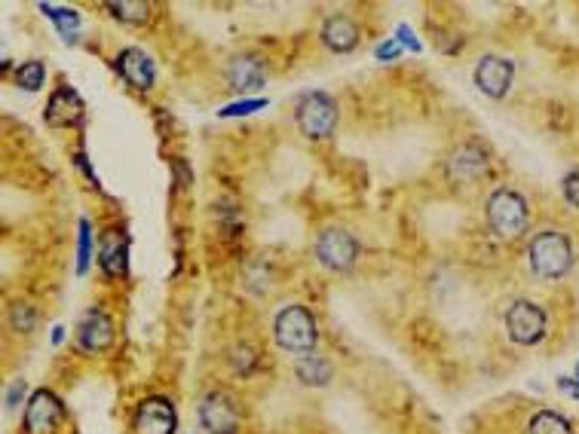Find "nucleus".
<instances>
[{
	"label": "nucleus",
	"mask_w": 579,
	"mask_h": 434,
	"mask_svg": "<svg viewBox=\"0 0 579 434\" xmlns=\"http://www.w3.org/2000/svg\"><path fill=\"white\" fill-rule=\"evenodd\" d=\"M561 196H565V203L579 211V165L577 169H570L565 177H561Z\"/></svg>",
	"instance_id": "a878e982"
},
{
	"label": "nucleus",
	"mask_w": 579,
	"mask_h": 434,
	"mask_svg": "<svg viewBox=\"0 0 579 434\" xmlns=\"http://www.w3.org/2000/svg\"><path fill=\"white\" fill-rule=\"evenodd\" d=\"M98 260H101V270L108 275H126L129 272V239H126L124 230L105 232Z\"/></svg>",
	"instance_id": "a211bd4d"
},
{
	"label": "nucleus",
	"mask_w": 579,
	"mask_h": 434,
	"mask_svg": "<svg viewBox=\"0 0 579 434\" xmlns=\"http://www.w3.org/2000/svg\"><path fill=\"white\" fill-rule=\"evenodd\" d=\"M319 41L322 46L334 55H346L353 53L362 41V28L356 25V19H350L344 13H334L329 15L322 28H319Z\"/></svg>",
	"instance_id": "2eb2a0df"
},
{
	"label": "nucleus",
	"mask_w": 579,
	"mask_h": 434,
	"mask_svg": "<svg viewBox=\"0 0 579 434\" xmlns=\"http://www.w3.org/2000/svg\"><path fill=\"white\" fill-rule=\"evenodd\" d=\"M294 122L303 138L310 141H329L337 132L341 122V108L329 93H303L294 101Z\"/></svg>",
	"instance_id": "20e7f679"
},
{
	"label": "nucleus",
	"mask_w": 579,
	"mask_h": 434,
	"mask_svg": "<svg viewBox=\"0 0 579 434\" xmlns=\"http://www.w3.org/2000/svg\"><path fill=\"white\" fill-rule=\"evenodd\" d=\"M472 83L482 96L500 101L510 96L512 83H515V65L503 55H482L472 68Z\"/></svg>",
	"instance_id": "9b49d317"
},
{
	"label": "nucleus",
	"mask_w": 579,
	"mask_h": 434,
	"mask_svg": "<svg viewBox=\"0 0 579 434\" xmlns=\"http://www.w3.org/2000/svg\"><path fill=\"white\" fill-rule=\"evenodd\" d=\"M274 339L279 349L291 355H307L317 349L319 327L313 310H307L301 303L282 306L274 318Z\"/></svg>",
	"instance_id": "7ed1b4c3"
},
{
	"label": "nucleus",
	"mask_w": 579,
	"mask_h": 434,
	"mask_svg": "<svg viewBox=\"0 0 579 434\" xmlns=\"http://www.w3.org/2000/svg\"><path fill=\"white\" fill-rule=\"evenodd\" d=\"M577 263L573 239L561 230H543L527 242V267L543 282H558Z\"/></svg>",
	"instance_id": "f03ea898"
},
{
	"label": "nucleus",
	"mask_w": 579,
	"mask_h": 434,
	"mask_svg": "<svg viewBox=\"0 0 579 434\" xmlns=\"http://www.w3.org/2000/svg\"><path fill=\"white\" fill-rule=\"evenodd\" d=\"M132 432L136 434H175L179 432V413L172 401L163 394H151L136 408L132 416Z\"/></svg>",
	"instance_id": "f8f14e48"
},
{
	"label": "nucleus",
	"mask_w": 579,
	"mask_h": 434,
	"mask_svg": "<svg viewBox=\"0 0 579 434\" xmlns=\"http://www.w3.org/2000/svg\"><path fill=\"white\" fill-rule=\"evenodd\" d=\"M524 434H577L573 432V425L567 420L565 413H558V410H537L527 425H524Z\"/></svg>",
	"instance_id": "412c9836"
},
{
	"label": "nucleus",
	"mask_w": 579,
	"mask_h": 434,
	"mask_svg": "<svg viewBox=\"0 0 579 434\" xmlns=\"http://www.w3.org/2000/svg\"><path fill=\"white\" fill-rule=\"evenodd\" d=\"M13 83L25 93H41V86L46 83V65L43 62H25L19 65L13 74Z\"/></svg>",
	"instance_id": "5701e85b"
},
{
	"label": "nucleus",
	"mask_w": 579,
	"mask_h": 434,
	"mask_svg": "<svg viewBox=\"0 0 579 434\" xmlns=\"http://www.w3.org/2000/svg\"><path fill=\"white\" fill-rule=\"evenodd\" d=\"M114 70L120 74V80L126 86H132L138 93H148L157 80V65H153V58L144 50H138V46H126L117 53L114 58Z\"/></svg>",
	"instance_id": "ddd939ff"
},
{
	"label": "nucleus",
	"mask_w": 579,
	"mask_h": 434,
	"mask_svg": "<svg viewBox=\"0 0 579 434\" xmlns=\"http://www.w3.org/2000/svg\"><path fill=\"white\" fill-rule=\"evenodd\" d=\"M444 175L451 184L457 187H472V184H479L484 177L491 175V150L484 141H460L451 153H448V160H444Z\"/></svg>",
	"instance_id": "423d86ee"
},
{
	"label": "nucleus",
	"mask_w": 579,
	"mask_h": 434,
	"mask_svg": "<svg viewBox=\"0 0 579 434\" xmlns=\"http://www.w3.org/2000/svg\"><path fill=\"white\" fill-rule=\"evenodd\" d=\"M577 380H579V365H577Z\"/></svg>",
	"instance_id": "7c9ffc66"
},
{
	"label": "nucleus",
	"mask_w": 579,
	"mask_h": 434,
	"mask_svg": "<svg viewBox=\"0 0 579 434\" xmlns=\"http://www.w3.org/2000/svg\"><path fill=\"white\" fill-rule=\"evenodd\" d=\"M530 203L515 187H496L484 199V224L496 242H522L530 230Z\"/></svg>",
	"instance_id": "f257e3e1"
},
{
	"label": "nucleus",
	"mask_w": 579,
	"mask_h": 434,
	"mask_svg": "<svg viewBox=\"0 0 579 434\" xmlns=\"http://www.w3.org/2000/svg\"><path fill=\"white\" fill-rule=\"evenodd\" d=\"M105 10H108L120 25L129 28L148 25L153 13V7L151 3H144V0H110V3H105Z\"/></svg>",
	"instance_id": "6ab92c4d"
},
{
	"label": "nucleus",
	"mask_w": 579,
	"mask_h": 434,
	"mask_svg": "<svg viewBox=\"0 0 579 434\" xmlns=\"http://www.w3.org/2000/svg\"><path fill=\"white\" fill-rule=\"evenodd\" d=\"M41 10L53 19L55 28H58V34H62L65 41L68 43L77 41V31H81V15L74 13V10H68V7H58V10H55V7H46V3H43Z\"/></svg>",
	"instance_id": "4be33fe9"
},
{
	"label": "nucleus",
	"mask_w": 579,
	"mask_h": 434,
	"mask_svg": "<svg viewBox=\"0 0 579 434\" xmlns=\"http://www.w3.org/2000/svg\"><path fill=\"white\" fill-rule=\"evenodd\" d=\"M196 420L200 428L206 434H239V408L234 404V398L221 389H208L200 404H196Z\"/></svg>",
	"instance_id": "6e6552de"
},
{
	"label": "nucleus",
	"mask_w": 579,
	"mask_h": 434,
	"mask_svg": "<svg viewBox=\"0 0 579 434\" xmlns=\"http://www.w3.org/2000/svg\"><path fill=\"white\" fill-rule=\"evenodd\" d=\"M43 120L50 126H81L86 120V105H83V98L71 86H62L46 101Z\"/></svg>",
	"instance_id": "dca6fc26"
},
{
	"label": "nucleus",
	"mask_w": 579,
	"mask_h": 434,
	"mask_svg": "<svg viewBox=\"0 0 579 434\" xmlns=\"http://www.w3.org/2000/svg\"><path fill=\"white\" fill-rule=\"evenodd\" d=\"M89 258H93V227L81 220V245H77V272H86L89 267Z\"/></svg>",
	"instance_id": "393cba45"
},
{
	"label": "nucleus",
	"mask_w": 579,
	"mask_h": 434,
	"mask_svg": "<svg viewBox=\"0 0 579 434\" xmlns=\"http://www.w3.org/2000/svg\"><path fill=\"white\" fill-rule=\"evenodd\" d=\"M558 389H565L570 398H579V380L577 377H561V380H558Z\"/></svg>",
	"instance_id": "c85d7f7f"
},
{
	"label": "nucleus",
	"mask_w": 579,
	"mask_h": 434,
	"mask_svg": "<svg viewBox=\"0 0 579 434\" xmlns=\"http://www.w3.org/2000/svg\"><path fill=\"white\" fill-rule=\"evenodd\" d=\"M22 398H25V382L19 380V382H13V386H10V392H7V410H13V404L19 408V401H22Z\"/></svg>",
	"instance_id": "cd10ccee"
},
{
	"label": "nucleus",
	"mask_w": 579,
	"mask_h": 434,
	"mask_svg": "<svg viewBox=\"0 0 579 434\" xmlns=\"http://www.w3.org/2000/svg\"><path fill=\"white\" fill-rule=\"evenodd\" d=\"M227 367H230V373H236V377H251L261 367V352L251 343L239 339V343H234L227 349Z\"/></svg>",
	"instance_id": "aec40b11"
},
{
	"label": "nucleus",
	"mask_w": 579,
	"mask_h": 434,
	"mask_svg": "<svg viewBox=\"0 0 579 434\" xmlns=\"http://www.w3.org/2000/svg\"><path fill=\"white\" fill-rule=\"evenodd\" d=\"M65 422V404L62 398L50 389L31 392L22 416V434H55Z\"/></svg>",
	"instance_id": "9d476101"
},
{
	"label": "nucleus",
	"mask_w": 579,
	"mask_h": 434,
	"mask_svg": "<svg viewBox=\"0 0 579 434\" xmlns=\"http://www.w3.org/2000/svg\"><path fill=\"white\" fill-rule=\"evenodd\" d=\"M267 80H270V68L258 53H236L224 65V83L236 96L261 93Z\"/></svg>",
	"instance_id": "1a4fd4ad"
},
{
	"label": "nucleus",
	"mask_w": 579,
	"mask_h": 434,
	"mask_svg": "<svg viewBox=\"0 0 579 434\" xmlns=\"http://www.w3.org/2000/svg\"><path fill=\"white\" fill-rule=\"evenodd\" d=\"M294 377H298V382L307 386V389H325V386H331V380H334V365H331L325 355H298V361H294Z\"/></svg>",
	"instance_id": "f3484780"
},
{
	"label": "nucleus",
	"mask_w": 579,
	"mask_h": 434,
	"mask_svg": "<svg viewBox=\"0 0 579 434\" xmlns=\"http://www.w3.org/2000/svg\"><path fill=\"white\" fill-rule=\"evenodd\" d=\"M261 108H267L264 98H251V101H239V105H230V108L221 110V117H248V113H258Z\"/></svg>",
	"instance_id": "bb28decb"
},
{
	"label": "nucleus",
	"mask_w": 579,
	"mask_h": 434,
	"mask_svg": "<svg viewBox=\"0 0 579 434\" xmlns=\"http://www.w3.org/2000/svg\"><path fill=\"white\" fill-rule=\"evenodd\" d=\"M399 55V43L396 41H386L380 50H377V58H396Z\"/></svg>",
	"instance_id": "c756f323"
},
{
	"label": "nucleus",
	"mask_w": 579,
	"mask_h": 434,
	"mask_svg": "<svg viewBox=\"0 0 579 434\" xmlns=\"http://www.w3.org/2000/svg\"><path fill=\"white\" fill-rule=\"evenodd\" d=\"M37 322H41V313L31 303H13L10 306V325H13L15 334H31Z\"/></svg>",
	"instance_id": "b1692460"
},
{
	"label": "nucleus",
	"mask_w": 579,
	"mask_h": 434,
	"mask_svg": "<svg viewBox=\"0 0 579 434\" xmlns=\"http://www.w3.org/2000/svg\"><path fill=\"white\" fill-rule=\"evenodd\" d=\"M313 254H317L319 263L329 272L346 275V272L356 270L362 248H358L356 236L350 230H344V227H325V230L317 236Z\"/></svg>",
	"instance_id": "0eeeda50"
},
{
	"label": "nucleus",
	"mask_w": 579,
	"mask_h": 434,
	"mask_svg": "<svg viewBox=\"0 0 579 434\" xmlns=\"http://www.w3.org/2000/svg\"><path fill=\"white\" fill-rule=\"evenodd\" d=\"M503 325H506L510 343L530 349V346H539L546 339V334H549V315H546V310L539 303L522 297L512 300Z\"/></svg>",
	"instance_id": "39448f33"
},
{
	"label": "nucleus",
	"mask_w": 579,
	"mask_h": 434,
	"mask_svg": "<svg viewBox=\"0 0 579 434\" xmlns=\"http://www.w3.org/2000/svg\"><path fill=\"white\" fill-rule=\"evenodd\" d=\"M114 337H117V327H114V318L108 315V310L93 306L89 313L83 315L81 327H77V346L83 352H105V349L114 346Z\"/></svg>",
	"instance_id": "4468645a"
}]
</instances>
